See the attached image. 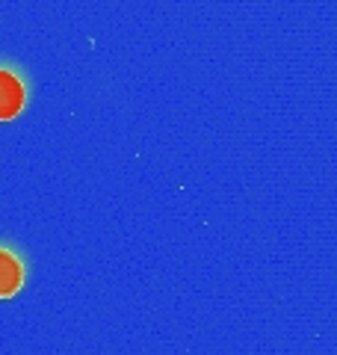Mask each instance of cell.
Masks as SVG:
<instances>
[{
  "label": "cell",
  "mask_w": 337,
  "mask_h": 355,
  "mask_svg": "<svg viewBox=\"0 0 337 355\" xmlns=\"http://www.w3.org/2000/svg\"><path fill=\"white\" fill-rule=\"evenodd\" d=\"M30 101L27 74L12 62H0V121H12Z\"/></svg>",
  "instance_id": "obj_1"
},
{
  "label": "cell",
  "mask_w": 337,
  "mask_h": 355,
  "mask_svg": "<svg viewBox=\"0 0 337 355\" xmlns=\"http://www.w3.org/2000/svg\"><path fill=\"white\" fill-rule=\"evenodd\" d=\"M27 284V261L18 249L0 243V299H12Z\"/></svg>",
  "instance_id": "obj_2"
}]
</instances>
